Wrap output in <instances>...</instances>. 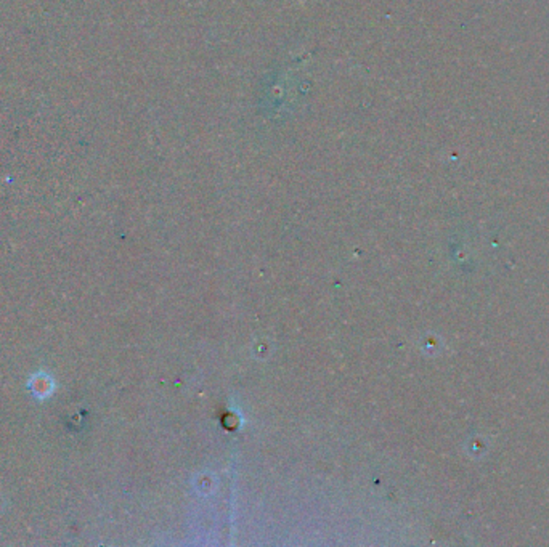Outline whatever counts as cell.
Returning <instances> with one entry per match:
<instances>
[{
  "instance_id": "6da1fadb",
  "label": "cell",
  "mask_w": 549,
  "mask_h": 547,
  "mask_svg": "<svg viewBox=\"0 0 549 547\" xmlns=\"http://www.w3.org/2000/svg\"><path fill=\"white\" fill-rule=\"evenodd\" d=\"M29 388L37 398H49L55 390V384L49 374L39 373L29 380Z\"/></svg>"
}]
</instances>
